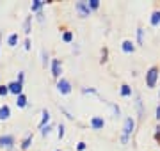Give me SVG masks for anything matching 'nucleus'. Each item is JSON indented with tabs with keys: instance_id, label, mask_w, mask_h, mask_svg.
Returning <instances> with one entry per match:
<instances>
[{
	"instance_id": "1",
	"label": "nucleus",
	"mask_w": 160,
	"mask_h": 151,
	"mask_svg": "<svg viewBox=\"0 0 160 151\" xmlns=\"http://www.w3.org/2000/svg\"><path fill=\"white\" fill-rule=\"evenodd\" d=\"M133 128H135L133 117H126L125 126H123V135H121V142H123V144H128V137H130V134L133 132Z\"/></svg>"
},
{
	"instance_id": "2",
	"label": "nucleus",
	"mask_w": 160,
	"mask_h": 151,
	"mask_svg": "<svg viewBox=\"0 0 160 151\" xmlns=\"http://www.w3.org/2000/svg\"><path fill=\"white\" fill-rule=\"evenodd\" d=\"M158 76H160L158 66H151L148 70V73H146V84H148V87H155V85H157Z\"/></svg>"
},
{
	"instance_id": "3",
	"label": "nucleus",
	"mask_w": 160,
	"mask_h": 151,
	"mask_svg": "<svg viewBox=\"0 0 160 151\" xmlns=\"http://www.w3.org/2000/svg\"><path fill=\"white\" fill-rule=\"evenodd\" d=\"M75 9H77V12H78L82 18H86L91 14V9H89V4L87 2H84V0H80V2H77L75 4Z\"/></svg>"
},
{
	"instance_id": "4",
	"label": "nucleus",
	"mask_w": 160,
	"mask_h": 151,
	"mask_svg": "<svg viewBox=\"0 0 160 151\" xmlns=\"http://www.w3.org/2000/svg\"><path fill=\"white\" fill-rule=\"evenodd\" d=\"M57 89L61 94H69L71 93V84H69L68 78H64V76H61L57 82Z\"/></svg>"
},
{
	"instance_id": "5",
	"label": "nucleus",
	"mask_w": 160,
	"mask_h": 151,
	"mask_svg": "<svg viewBox=\"0 0 160 151\" xmlns=\"http://www.w3.org/2000/svg\"><path fill=\"white\" fill-rule=\"evenodd\" d=\"M0 148H7V149L14 148V135H0Z\"/></svg>"
},
{
	"instance_id": "6",
	"label": "nucleus",
	"mask_w": 160,
	"mask_h": 151,
	"mask_svg": "<svg viewBox=\"0 0 160 151\" xmlns=\"http://www.w3.org/2000/svg\"><path fill=\"white\" fill-rule=\"evenodd\" d=\"M61 73H62V64H61L59 59H53V61H52V75L55 76V78H59Z\"/></svg>"
},
{
	"instance_id": "7",
	"label": "nucleus",
	"mask_w": 160,
	"mask_h": 151,
	"mask_svg": "<svg viewBox=\"0 0 160 151\" xmlns=\"http://www.w3.org/2000/svg\"><path fill=\"white\" fill-rule=\"evenodd\" d=\"M105 126V119L100 116H92L91 117V128L92 130H102V128Z\"/></svg>"
},
{
	"instance_id": "8",
	"label": "nucleus",
	"mask_w": 160,
	"mask_h": 151,
	"mask_svg": "<svg viewBox=\"0 0 160 151\" xmlns=\"http://www.w3.org/2000/svg\"><path fill=\"white\" fill-rule=\"evenodd\" d=\"M7 89H9V93H12V94H22L23 93V85L22 84H20V82H11V84H9V85H7Z\"/></svg>"
},
{
	"instance_id": "9",
	"label": "nucleus",
	"mask_w": 160,
	"mask_h": 151,
	"mask_svg": "<svg viewBox=\"0 0 160 151\" xmlns=\"http://www.w3.org/2000/svg\"><path fill=\"white\" fill-rule=\"evenodd\" d=\"M11 117V109H9V105H2L0 107V121H7Z\"/></svg>"
},
{
	"instance_id": "10",
	"label": "nucleus",
	"mask_w": 160,
	"mask_h": 151,
	"mask_svg": "<svg viewBox=\"0 0 160 151\" xmlns=\"http://www.w3.org/2000/svg\"><path fill=\"white\" fill-rule=\"evenodd\" d=\"M121 48H123V52H125V53H132L133 50H135V46H133V43H132L130 39L123 41V45H121Z\"/></svg>"
},
{
	"instance_id": "11",
	"label": "nucleus",
	"mask_w": 160,
	"mask_h": 151,
	"mask_svg": "<svg viewBox=\"0 0 160 151\" xmlns=\"http://www.w3.org/2000/svg\"><path fill=\"white\" fill-rule=\"evenodd\" d=\"M149 23H151V27H158V25H160V11H153Z\"/></svg>"
},
{
	"instance_id": "12",
	"label": "nucleus",
	"mask_w": 160,
	"mask_h": 151,
	"mask_svg": "<svg viewBox=\"0 0 160 151\" xmlns=\"http://www.w3.org/2000/svg\"><path fill=\"white\" fill-rule=\"evenodd\" d=\"M46 2H43V0H34V2H32V6H30V11L32 12H39L41 11V7L45 6Z\"/></svg>"
},
{
	"instance_id": "13",
	"label": "nucleus",
	"mask_w": 160,
	"mask_h": 151,
	"mask_svg": "<svg viewBox=\"0 0 160 151\" xmlns=\"http://www.w3.org/2000/svg\"><path fill=\"white\" fill-rule=\"evenodd\" d=\"M16 105L20 107V109H25V107H27V96H25L23 93L16 96Z\"/></svg>"
},
{
	"instance_id": "14",
	"label": "nucleus",
	"mask_w": 160,
	"mask_h": 151,
	"mask_svg": "<svg viewBox=\"0 0 160 151\" xmlns=\"http://www.w3.org/2000/svg\"><path fill=\"white\" fill-rule=\"evenodd\" d=\"M41 116H43V117H41L39 128H45V126H46V123L50 121V112H48V110H46V109H45V110H43V114H41Z\"/></svg>"
},
{
	"instance_id": "15",
	"label": "nucleus",
	"mask_w": 160,
	"mask_h": 151,
	"mask_svg": "<svg viewBox=\"0 0 160 151\" xmlns=\"http://www.w3.org/2000/svg\"><path fill=\"white\" fill-rule=\"evenodd\" d=\"M32 139H34V135H32V134L27 135V137L23 139V142H22V149H29L30 144H32Z\"/></svg>"
},
{
	"instance_id": "16",
	"label": "nucleus",
	"mask_w": 160,
	"mask_h": 151,
	"mask_svg": "<svg viewBox=\"0 0 160 151\" xmlns=\"http://www.w3.org/2000/svg\"><path fill=\"white\" fill-rule=\"evenodd\" d=\"M30 22H32V16H27L25 22H23V32H25L27 36L30 34Z\"/></svg>"
},
{
	"instance_id": "17",
	"label": "nucleus",
	"mask_w": 160,
	"mask_h": 151,
	"mask_svg": "<svg viewBox=\"0 0 160 151\" xmlns=\"http://www.w3.org/2000/svg\"><path fill=\"white\" fill-rule=\"evenodd\" d=\"M16 43H18V34L12 32V34L7 37V45H9V46H16Z\"/></svg>"
},
{
	"instance_id": "18",
	"label": "nucleus",
	"mask_w": 160,
	"mask_h": 151,
	"mask_svg": "<svg viewBox=\"0 0 160 151\" xmlns=\"http://www.w3.org/2000/svg\"><path fill=\"white\" fill-rule=\"evenodd\" d=\"M62 41L64 43H71V41H73V32H71V30H64L62 32Z\"/></svg>"
},
{
	"instance_id": "19",
	"label": "nucleus",
	"mask_w": 160,
	"mask_h": 151,
	"mask_svg": "<svg viewBox=\"0 0 160 151\" xmlns=\"http://www.w3.org/2000/svg\"><path fill=\"white\" fill-rule=\"evenodd\" d=\"M132 94V89H130V85H128V84H123V85H121V96H130Z\"/></svg>"
},
{
	"instance_id": "20",
	"label": "nucleus",
	"mask_w": 160,
	"mask_h": 151,
	"mask_svg": "<svg viewBox=\"0 0 160 151\" xmlns=\"http://www.w3.org/2000/svg\"><path fill=\"white\" fill-rule=\"evenodd\" d=\"M137 43L144 45V29H141V27L137 29Z\"/></svg>"
},
{
	"instance_id": "21",
	"label": "nucleus",
	"mask_w": 160,
	"mask_h": 151,
	"mask_svg": "<svg viewBox=\"0 0 160 151\" xmlns=\"http://www.w3.org/2000/svg\"><path fill=\"white\" fill-rule=\"evenodd\" d=\"M87 4H89V9H98V7H100V0H89V2H87Z\"/></svg>"
},
{
	"instance_id": "22",
	"label": "nucleus",
	"mask_w": 160,
	"mask_h": 151,
	"mask_svg": "<svg viewBox=\"0 0 160 151\" xmlns=\"http://www.w3.org/2000/svg\"><path fill=\"white\" fill-rule=\"evenodd\" d=\"M7 94H9L7 85H0V96H7Z\"/></svg>"
},
{
	"instance_id": "23",
	"label": "nucleus",
	"mask_w": 160,
	"mask_h": 151,
	"mask_svg": "<svg viewBox=\"0 0 160 151\" xmlns=\"http://www.w3.org/2000/svg\"><path fill=\"white\" fill-rule=\"evenodd\" d=\"M57 135H59V139H62V137H64V124H62V123H61V124H59Z\"/></svg>"
},
{
	"instance_id": "24",
	"label": "nucleus",
	"mask_w": 160,
	"mask_h": 151,
	"mask_svg": "<svg viewBox=\"0 0 160 151\" xmlns=\"http://www.w3.org/2000/svg\"><path fill=\"white\" fill-rule=\"evenodd\" d=\"M137 109H139V114L142 116V101H141V98L137 96Z\"/></svg>"
},
{
	"instance_id": "25",
	"label": "nucleus",
	"mask_w": 160,
	"mask_h": 151,
	"mask_svg": "<svg viewBox=\"0 0 160 151\" xmlns=\"http://www.w3.org/2000/svg\"><path fill=\"white\" fill-rule=\"evenodd\" d=\"M41 134H43V135H48V134H50V126L46 124L45 128H41Z\"/></svg>"
},
{
	"instance_id": "26",
	"label": "nucleus",
	"mask_w": 160,
	"mask_h": 151,
	"mask_svg": "<svg viewBox=\"0 0 160 151\" xmlns=\"http://www.w3.org/2000/svg\"><path fill=\"white\" fill-rule=\"evenodd\" d=\"M86 148H87V146H86V142H78V146H77V149H78V151H84Z\"/></svg>"
},
{
	"instance_id": "27",
	"label": "nucleus",
	"mask_w": 160,
	"mask_h": 151,
	"mask_svg": "<svg viewBox=\"0 0 160 151\" xmlns=\"http://www.w3.org/2000/svg\"><path fill=\"white\" fill-rule=\"evenodd\" d=\"M155 130H157V132H155V139H157V140L160 142V126H157Z\"/></svg>"
},
{
	"instance_id": "28",
	"label": "nucleus",
	"mask_w": 160,
	"mask_h": 151,
	"mask_svg": "<svg viewBox=\"0 0 160 151\" xmlns=\"http://www.w3.org/2000/svg\"><path fill=\"white\" fill-rule=\"evenodd\" d=\"M23 76H25V75H23V71H20V73H18V80L16 82H20L22 85H23Z\"/></svg>"
},
{
	"instance_id": "29",
	"label": "nucleus",
	"mask_w": 160,
	"mask_h": 151,
	"mask_svg": "<svg viewBox=\"0 0 160 151\" xmlns=\"http://www.w3.org/2000/svg\"><path fill=\"white\" fill-rule=\"evenodd\" d=\"M25 50H30V39H29V37L25 39Z\"/></svg>"
},
{
	"instance_id": "30",
	"label": "nucleus",
	"mask_w": 160,
	"mask_h": 151,
	"mask_svg": "<svg viewBox=\"0 0 160 151\" xmlns=\"http://www.w3.org/2000/svg\"><path fill=\"white\" fill-rule=\"evenodd\" d=\"M157 119H158V121H160V105H158V107H157Z\"/></svg>"
},
{
	"instance_id": "31",
	"label": "nucleus",
	"mask_w": 160,
	"mask_h": 151,
	"mask_svg": "<svg viewBox=\"0 0 160 151\" xmlns=\"http://www.w3.org/2000/svg\"><path fill=\"white\" fill-rule=\"evenodd\" d=\"M9 151H18V149H16V148H11V149H9Z\"/></svg>"
},
{
	"instance_id": "32",
	"label": "nucleus",
	"mask_w": 160,
	"mask_h": 151,
	"mask_svg": "<svg viewBox=\"0 0 160 151\" xmlns=\"http://www.w3.org/2000/svg\"><path fill=\"white\" fill-rule=\"evenodd\" d=\"M0 41H2V34H0Z\"/></svg>"
},
{
	"instance_id": "33",
	"label": "nucleus",
	"mask_w": 160,
	"mask_h": 151,
	"mask_svg": "<svg viewBox=\"0 0 160 151\" xmlns=\"http://www.w3.org/2000/svg\"><path fill=\"white\" fill-rule=\"evenodd\" d=\"M158 98H160V93H158Z\"/></svg>"
}]
</instances>
